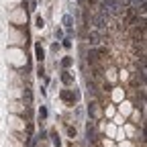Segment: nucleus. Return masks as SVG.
<instances>
[{
  "label": "nucleus",
  "mask_w": 147,
  "mask_h": 147,
  "mask_svg": "<svg viewBox=\"0 0 147 147\" xmlns=\"http://www.w3.org/2000/svg\"><path fill=\"white\" fill-rule=\"evenodd\" d=\"M39 117H41V119H45V117H47V108H45V106H41V110H39Z\"/></svg>",
  "instance_id": "8"
},
{
  "label": "nucleus",
  "mask_w": 147,
  "mask_h": 147,
  "mask_svg": "<svg viewBox=\"0 0 147 147\" xmlns=\"http://www.w3.org/2000/svg\"><path fill=\"white\" fill-rule=\"evenodd\" d=\"M96 27H98V29H104V27H106V25H104V18H102V14H98V16H96Z\"/></svg>",
  "instance_id": "5"
},
{
  "label": "nucleus",
  "mask_w": 147,
  "mask_h": 147,
  "mask_svg": "<svg viewBox=\"0 0 147 147\" xmlns=\"http://www.w3.org/2000/svg\"><path fill=\"white\" fill-rule=\"evenodd\" d=\"M125 2H129V0H125Z\"/></svg>",
  "instance_id": "11"
},
{
  "label": "nucleus",
  "mask_w": 147,
  "mask_h": 147,
  "mask_svg": "<svg viewBox=\"0 0 147 147\" xmlns=\"http://www.w3.org/2000/svg\"><path fill=\"white\" fill-rule=\"evenodd\" d=\"M71 23H74V21H71V16H69V14H65V16H63V25H65L67 29H71V27H74Z\"/></svg>",
  "instance_id": "4"
},
{
  "label": "nucleus",
  "mask_w": 147,
  "mask_h": 147,
  "mask_svg": "<svg viewBox=\"0 0 147 147\" xmlns=\"http://www.w3.org/2000/svg\"><path fill=\"white\" fill-rule=\"evenodd\" d=\"M61 98H63L65 102H74V100H76V94H71L69 90H63V92H61Z\"/></svg>",
  "instance_id": "1"
},
{
  "label": "nucleus",
  "mask_w": 147,
  "mask_h": 147,
  "mask_svg": "<svg viewBox=\"0 0 147 147\" xmlns=\"http://www.w3.org/2000/svg\"><path fill=\"white\" fill-rule=\"evenodd\" d=\"M61 63H63V67H69V65H71V59H69V57H65Z\"/></svg>",
  "instance_id": "10"
},
{
  "label": "nucleus",
  "mask_w": 147,
  "mask_h": 147,
  "mask_svg": "<svg viewBox=\"0 0 147 147\" xmlns=\"http://www.w3.org/2000/svg\"><path fill=\"white\" fill-rule=\"evenodd\" d=\"M35 25H37V27H43V18L37 16V18H35Z\"/></svg>",
  "instance_id": "9"
},
{
  "label": "nucleus",
  "mask_w": 147,
  "mask_h": 147,
  "mask_svg": "<svg viewBox=\"0 0 147 147\" xmlns=\"http://www.w3.org/2000/svg\"><path fill=\"white\" fill-rule=\"evenodd\" d=\"M35 53H37V59H43V49H41V45H35Z\"/></svg>",
  "instance_id": "6"
},
{
  "label": "nucleus",
  "mask_w": 147,
  "mask_h": 147,
  "mask_svg": "<svg viewBox=\"0 0 147 147\" xmlns=\"http://www.w3.org/2000/svg\"><path fill=\"white\" fill-rule=\"evenodd\" d=\"M88 59H90V63H96V61H98V51L92 49V51H90V55H88Z\"/></svg>",
  "instance_id": "2"
},
{
  "label": "nucleus",
  "mask_w": 147,
  "mask_h": 147,
  "mask_svg": "<svg viewBox=\"0 0 147 147\" xmlns=\"http://www.w3.org/2000/svg\"><path fill=\"white\" fill-rule=\"evenodd\" d=\"M61 82H63V84H67V86H69V84H71V82H74V80H71V76H69V74H67V71H63V74H61Z\"/></svg>",
  "instance_id": "3"
},
{
  "label": "nucleus",
  "mask_w": 147,
  "mask_h": 147,
  "mask_svg": "<svg viewBox=\"0 0 147 147\" xmlns=\"http://www.w3.org/2000/svg\"><path fill=\"white\" fill-rule=\"evenodd\" d=\"M88 39H90V43H92V45H96V43H98V33H90Z\"/></svg>",
  "instance_id": "7"
}]
</instances>
